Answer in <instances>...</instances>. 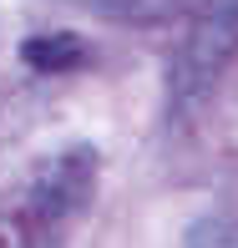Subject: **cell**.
<instances>
[{"label": "cell", "mask_w": 238, "mask_h": 248, "mask_svg": "<svg viewBox=\"0 0 238 248\" xmlns=\"http://www.w3.org/2000/svg\"><path fill=\"white\" fill-rule=\"evenodd\" d=\"M86 183H92V152H66L41 172L36 183V202L41 213H71L76 202L86 198Z\"/></svg>", "instance_id": "cell-2"}, {"label": "cell", "mask_w": 238, "mask_h": 248, "mask_svg": "<svg viewBox=\"0 0 238 248\" xmlns=\"http://www.w3.org/2000/svg\"><path fill=\"white\" fill-rule=\"evenodd\" d=\"M86 5L107 20H127V26H167V20L198 16L208 0H86Z\"/></svg>", "instance_id": "cell-3"}, {"label": "cell", "mask_w": 238, "mask_h": 248, "mask_svg": "<svg viewBox=\"0 0 238 248\" xmlns=\"http://www.w3.org/2000/svg\"><path fill=\"white\" fill-rule=\"evenodd\" d=\"M188 248H238V223L233 218H203L188 228Z\"/></svg>", "instance_id": "cell-5"}, {"label": "cell", "mask_w": 238, "mask_h": 248, "mask_svg": "<svg viewBox=\"0 0 238 248\" xmlns=\"http://www.w3.org/2000/svg\"><path fill=\"white\" fill-rule=\"evenodd\" d=\"M20 56H26L36 71H71V66L86 61V46L71 31H51V36H31L26 46H20Z\"/></svg>", "instance_id": "cell-4"}, {"label": "cell", "mask_w": 238, "mask_h": 248, "mask_svg": "<svg viewBox=\"0 0 238 248\" xmlns=\"http://www.w3.org/2000/svg\"><path fill=\"white\" fill-rule=\"evenodd\" d=\"M233 46H238V20L223 16V10H213V16L188 36L183 56H177V66H173V92L183 96V101H188V96H203L213 81H218V71H223V61L233 56Z\"/></svg>", "instance_id": "cell-1"}]
</instances>
